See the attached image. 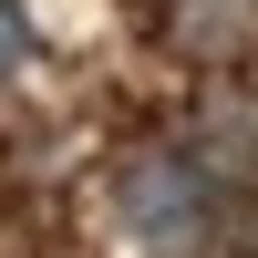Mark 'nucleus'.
I'll list each match as a JSON object with an SVG mask.
<instances>
[{
  "label": "nucleus",
  "mask_w": 258,
  "mask_h": 258,
  "mask_svg": "<svg viewBox=\"0 0 258 258\" xmlns=\"http://www.w3.org/2000/svg\"><path fill=\"white\" fill-rule=\"evenodd\" d=\"M21 62H31V11L0 0V73H21Z\"/></svg>",
  "instance_id": "2"
},
{
  "label": "nucleus",
  "mask_w": 258,
  "mask_h": 258,
  "mask_svg": "<svg viewBox=\"0 0 258 258\" xmlns=\"http://www.w3.org/2000/svg\"><path fill=\"white\" fill-rule=\"evenodd\" d=\"M114 197H124V227H135L155 258L207 248V227H217V197H207V165L197 155H135Z\"/></svg>",
  "instance_id": "1"
}]
</instances>
